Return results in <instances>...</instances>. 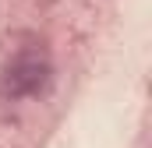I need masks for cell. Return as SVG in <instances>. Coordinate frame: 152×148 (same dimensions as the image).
I'll list each match as a JSON object with an SVG mask.
<instances>
[{"instance_id": "6da1fadb", "label": "cell", "mask_w": 152, "mask_h": 148, "mask_svg": "<svg viewBox=\"0 0 152 148\" xmlns=\"http://www.w3.org/2000/svg\"><path fill=\"white\" fill-rule=\"evenodd\" d=\"M53 85V60L42 46L18 49L0 74V92L4 99H39Z\"/></svg>"}]
</instances>
